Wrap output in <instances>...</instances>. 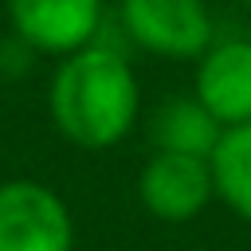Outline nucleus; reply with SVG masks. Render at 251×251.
<instances>
[{
	"label": "nucleus",
	"instance_id": "obj_10",
	"mask_svg": "<svg viewBox=\"0 0 251 251\" xmlns=\"http://www.w3.org/2000/svg\"><path fill=\"white\" fill-rule=\"evenodd\" d=\"M243 4H247V8H251V0H243Z\"/></svg>",
	"mask_w": 251,
	"mask_h": 251
},
{
	"label": "nucleus",
	"instance_id": "obj_5",
	"mask_svg": "<svg viewBox=\"0 0 251 251\" xmlns=\"http://www.w3.org/2000/svg\"><path fill=\"white\" fill-rule=\"evenodd\" d=\"M106 0H8L12 35L35 55L67 59L98 39Z\"/></svg>",
	"mask_w": 251,
	"mask_h": 251
},
{
	"label": "nucleus",
	"instance_id": "obj_2",
	"mask_svg": "<svg viewBox=\"0 0 251 251\" xmlns=\"http://www.w3.org/2000/svg\"><path fill=\"white\" fill-rule=\"evenodd\" d=\"M118 24L133 47L169 63H196L216 43V24L204 0H122Z\"/></svg>",
	"mask_w": 251,
	"mask_h": 251
},
{
	"label": "nucleus",
	"instance_id": "obj_6",
	"mask_svg": "<svg viewBox=\"0 0 251 251\" xmlns=\"http://www.w3.org/2000/svg\"><path fill=\"white\" fill-rule=\"evenodd\" d=\"M192 94L220 122V129L247 126L251 122V39H216L196 59Z\"/></svg>",
	"mask_w": 251,
	"mask_h": 251
},
{
	"label": "nucleus",
	"instance_id": "obj_1",
	"mask_svg": "<svg viewBox=\"0 0 251 251\" xmlns=\"http://www.w3.org/2000/svg\"><path fill=\"white\" fill-rule=\"evenodd\" d=\"M141 86L129 59L110 43H90L55 63L47 82V118L75 149H114L137 126Z\"/></svg>",
	"mask_w": 251,
	"mask_h": 251
},
{
	"label": "nucleus",
	"instance_id": "obj_4",
	"mask_svg": "<svg viewBox=\"0 0 251 251\" xmlns=\"http://www.w3.org/2000/svg\"><path fill=\"white\" fill-rule=\"evenodd\" d=\"M137 200L161 224H188L216 204L208 157L149 153L137 173Z\"/></svg>",
	"mask_w": 251,
	"mask_h": 251
},
{
	"label": "nucleus",
	"instance_id": "obj_7",
	"mask_svg": "<svg viewBox=\"0 0 251 251\" xmlns=\"http://www.w3.org/2000/svg\"><path fill=\"white\" fill-rule=\"evenodd\" d=\"M220 133H224L220 122L196 102V94H173L149 118V145H153V153L212 157Z\"/></svg>",
	"mask_w": 251,
	"mask_h": 251
},
{
	"label": "nucleus",
	"instance_id": "obj_8",
	"mask_svg": "<svg viewBox=\"0 0 251 251\" xmlns=\"http://www.w3.org/2000/svg\"><path fill=\"white\" fill-rule=\"evenodd\" d=\"M208 165H212L216 200L231 216L251 224V122L235 126V129H224Z\"/></svg>",
	"mask_w": 251,
	"mask_h": 251
},
{
	"label": "nucleus",
	"instance_id": "obj_9",
	"mask_svg": "<svg viewBox=\"0 0 251 251\" xmlns=\"http://www.w3.org/2000/svg\"><path fill=\"white\" fill-rule=\"evenodd\" d=\"M31 59H35V51H31L24 39H16V35H12V39H4V43H0V75H4V78L24 75V67H27Z\"/></svg>",
	"mask_w": 251,
	"mask_h": 251
},
{
	"label": "nucleus",
	"instance_id": "obj_3",
	"mask_svg": "<svg viewBox=\"0 0 251 251\" xmlns=\"http://www.w3.org/2000/svg\"><path fill=\"white\" fill-rule=\"evenodd\" d=\"M0 251H75L67 200L43 180H0Z\"/></svg>",
	"mask_w": 251,
	"mask_h": 251
}]
</instances>
